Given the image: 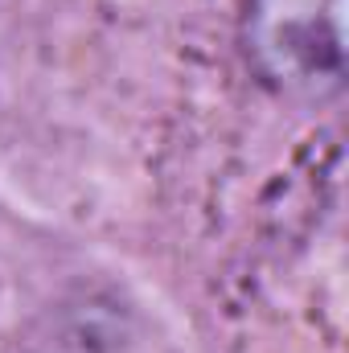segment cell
Here are the masks:
<instances>
[{
  "instance_id": "6da1fadb",
  "label": "cell",
  "mask_w": 349,
  "mask_h": 353,
  "mask_svg": "<svg viewBox=\"0 0 349 353\" xmlns=\"http://www.w3.org/2000/svg\"><path fill=\"white\" fill-rule=\"evenodd\" d=\"M243 50L263 87L325 103L346 87V0H247Z\"/></svg>"
}]
</instances>
